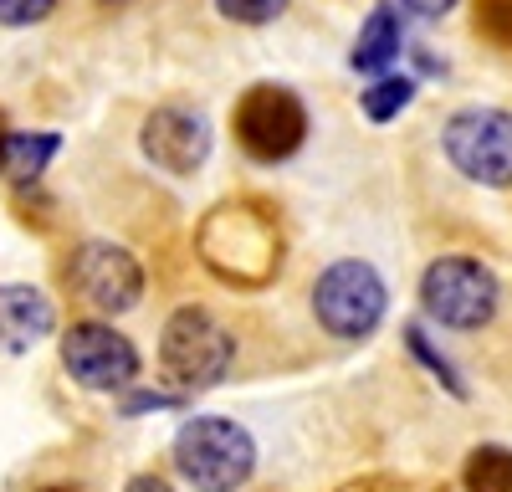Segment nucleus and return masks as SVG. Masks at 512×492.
<instances>
[{
  "mask_svg": "<svg viewBox=\"0 0 512 492\" xmlns=\"http://www.w3.org/2000/svg\"><path fill=\"white\" fill-rule=\"evenodd\" d=\"M195 252L231 287H267L282 267V226L256 200H221L200 221Z\"/></svg>",
  "mask_w": 512,
  "mask_h": 492,
  "instance_id": "obj_1",
  "label": "nucleus"
},
{
  "mask_svg": "<svg viewBox=\"0 0 512 492\" xmlns=\"http://www.w3.org/2000/svg\"><path fill=\"white\" fill-rule=\"evenodd\" d=\"M175 467L200 492H236L256 472V441L226 416H190L175 431Z\"/></svg>",
  "mask_w": 512,
  "mask_h": 492,
  "instance_id": "obj_2",
  "label": "nucleus"
},
{
  "mask_svg": "<svg viewBox=\"0 0 512 492\" xmlns=\"http://www.w3.org/2000/svg\"><path fill=\"white\" fill-rule=\"evenodd\" d=\"M159 364L180 390H210L231 375L236 339L210 308H180L159 334Z\"/></svg>",
  "mask_w": 512,
  "mask_h": 492,
  "instance_id": "obj_3",
  "label": "nucleus"
},
{
  "mask_svg": "<svg viewBox=\"0 0 512 492\" xmlns=\"http://www.w3.org/2000/svg\"><path fill=\"white\" fill-rule=\"evenodd\" d=\"M502 303V287L477 257H441L420 277V308L446 328H482Z\"/></svg>",
  "mask_w": 512,
  "mask_h": 492,
  "instance_id": "obj_4",
  "label": "nucleus"
},
{
  "mask_svg": "<svg viewBox=\"0 0 512 492\" xmlns=\"http://www.w3.org/2000/svg\"><path fill=\"white\" fill-rule=\"evenodd\" d=\"M384 303H390V293H384L379 272L354 257L333 262L313 287V313L333 339H369L384 318Z\"/></svg>",
  "mask_w": 512,
  "mask_h": 492,
  "instance_id": "obj_5",
  "label": "nucleus"
},
{
  "mask_svg": "<svg viewBox=\"0 0 512 492\" xmlns=\"http://www.w3.org/2000/svg\"><path fill=\"white\" fill-rule=\"evenodd\" d=\"M308 139V108L297 93L277 88V82H256V88L236 103V144L262 159V164H277V159H292Z\"/></svg>",
  "mask_w": 512,
  "mask_h": 492,
  "instance_id": "obj_6",
  "label": "nucleus"
},
{
  "mask_svg": "<svg viewBox=\"0 0 512 492\" xmlns=\"http://www.w3.org/2000/svg\"><path fill=\"white\" fill-rule=\"evenodd\" d=\"M446 159L477 185H512V113L502 108H461L446 118Z\"/></svg>",
  "mask_w": 512,
  "mask_h": 492,
  "instance_id": "obj_7",
  "label": "nucleus"
},
{
  "mask_svg": "<svg viewBox=\"0 0 512 492\" xmlns=\"http://www.w3.org/2000/svg\"><path fill=\"white\" fill-rule=\"evenodd\" d=\"M67 287L98 313H128L144 298V267L113 241H82L67 262Z\"/></svg>",
  "mask_w": 512,
  "mask_h": 492,
  "instance_id": "obj_8",
  "label": "nucleus"
},
{
  "mask_svg": "<svg viewBox=\"0 0 512 492\" xmlns=\"http://www.w3.org/2000/svg\"><path fill=\"white\" fill-rule=\"evenodd\" d=\"M62 364L77 385L118 395L139 380V349L108 323H72L62 339Z\"/></svg>",
  "mask_w": 512,
  "mask_h": 492,
  "instance_id": "obj_9",
  "label": "nucleus"
},
{
  "mask_svg": "<svg viewBox=\"0 0 512 492\" xmlns=\"http://www.w3.org/2000/svg\"><path fill=\"white\" fill-rule=\"evenodd\" d=\"M139 149L169 175H195L210 154V123L190 108H154L139 129Z\"/></svg>",
  "mask_w": 512,
  "mask_h": 492,
  "instance_id": "obj_10",
  "label": "nucleus"
},
{
  "mask_svg": "<svg viewBox=\"0 0 512 492\" xmlns=\"http://www.w3.org/2000/svg\"><path fill=\"white\" fill-rule=\"evenodd\" d=\"M57 328V308L41 287L21 282H0V359H16L36 349Z\"/></svg>",
  "mask_w": 512,
  "mask_h": 492,
  "instance_id": "obj_11",
  "label": "nucleus"
},
{
  "mask_svg": "<svg viewBox=\"0 0 512 492\" xmlns=\"http://www.w3.org/2000/svg\"><path fill=\"white\" fill-rule=\"evenodd\" d=\"M400 47H405L400 11L395 6H374L364 31H359V41H354V52H349V62H354V72H384L400 57Z\"/></svg>",
  "mask_w": 512,
  "mask_h": 492,
  "instance_id": "obj_12",
  "label": "nucleus"
},
{
  "mask_svg": "<svg viewBox=\"0 0 512 492\" xmlns=\"http://www.w3.org/2000/svg\"><path fill=\"white\" fill-rule=\"evenodd\" d=\"M57 149H62V134H6L0 139V175L11 185H36Z\"/></svg>",
  "mask_w": 512,
  "mask_h": 492,
  "instance_id": "obj_13",
  "label": "nucleus"
},
{
  "mask_svg": "<svg viewBox=\"0 0 512 492\" xmlns=\"http://www.w3.org/2000/svg\"><path fill=\"white\" fill-rule=\"evenodd\" d=\"M466 492H512V451L502 446H477L466 457Z\"/></svg>",
  "mask_w": 512,
  "mask_h": 492,
  "instance_id": "obj_14",
  "label": "nucleus"
},
{
  "mask_svg": "<svg viewBox=\"0 0 512 492\" xmlns=\"http://www.w3.org/2000/svg\"><path fill=\"white\" fill-rule=\"evenodd\" d=\"M410 98H415V82L410 77H379V82H369V88H364V113L374 123H390V118H400V108Z\"/></svg>",
  "mask_w": 512,
  "mask_h": 492,
  "instance_id": "obj_15",
  "label": "nucleus"
},
{
  "mask_svg": "<svg viewBox=\"0 0 512 492\" xmlns=\"http://www.w3.org/2000/svg\"><path fill=\"white\" fill-rule=\"evenodd\" d=\"M405 344H410V354H415L425 369H431V375H436V380H441V385H446L456 400H466V385H461V375L451 369V359H446V354H441L431 339H425V328H420V323H410V328H405Z\"/></svg>",
  "mask_w": 512,
  "mask_h": 492,
  "instance_id": "obj_16",
  "label": "nucleus"
},
{
  "mask_svg": "<svg viewBox=\"0 0 512 492\" xmlns=\"http://www.w3.org/2000/svg\"><path fill=\"white\" fill-rule=\"evenodd\" d=\"M216 11L236 26H267L287 11V0H216Z\"/></svg>",
  "mask_w": 512,
  "mask_h": 492,
  "instance_id": "obj_17",
  "label": "nucleus"
},
{
  "mask_svg": "<svg viewBox=\"0 0 512 492\" xmlns=\"http://www.w3.org/2000/svg\"><path fill=\"white\" fill-rule=\"evenodd\" d=\"M477 31L492 47H512V0H477Z\"/></svg>",
  "mask_w": 512,
  "mask_h": 492,
  "instance_id": "obj_18",
  "label": "nucleus"
},
{
  "mask_svg": "<svg viewBox=\"0 0 512 492\" xmlns=\"http://www.w3.org/2000/svg\"><path fill=\"white\" fill-rule=\"evenodd\" d=\"M57 11V0H0V26H36Z\"/></svg>",
  "mask_w": 512,
  "mask_h": 492,
  "instance_id": "obj_19",
  "label": "nucleus"
},
{
  "mask_svg": "<svg viewBox=\"0 0 512 492\" xmlns=\"http://www.w3.org/2000/svg\"><path fill=\"white\" fill-rule=\"evenodd\" d=\"M400 6H405L410 16H420V21H441L456 0H400Z\"/></svg>",
  "mask_w": 512,
  "mask_h": 492,
  "instance_id": "obj_20",
  "label": "nucleus"
},
{
  "mask_svg": "<svg viewBox=\"0 0 512 492\" xmlns=\"http://www.w3.org/2000/svg\"><path fill=\"white\" fill-rule=\"evenodd\" d=\"M338 492H410V487H405V482H395V477H359V482L338 487Z\"/></svg>",
  "mask_w": 512,
  "mask_h": 492,
  "instance_id": "obj_21",
  "label": "nucleus"
},
{
  "mask_svg": "<svg viewBox=\"0 0 512 492\" xmlns=\"http://www.w3.org/2000/svg\"><path fill=\"white\" fill-rule=\"evenodd\" d=\"M123 492H175V487H169L164 477H154V472H139V477H134V482H128Z\"/></svg>",
  "mask_w": 512,
  "mask_h": 492,
  "instance_id": "obj_22",
  "label": "nucleus"
},
{
  "mask_svg": "<svg viewBox=\"0 0 512 492\" xmlns=\"http://www.w3.org/2000/svg\"><path fill=\"white\" fill-rule=\"evenodd\" d=\"M164 405H180V400H169V395H134L123 410H164Z\"/></svg>",
  "mask_w": 512,
  "mask_h": 492,
  "instance_id": "obj_23",
  "label": "nucleus"
},
{
  "mask_svg": "<svg viewBox=\"0 0 512 492\" xmlns=\"http://www.w3.org/2000/svg\"><path fill=\"white\" fill-rule=\"evenodd\" d=\"M0 139H6V113H0Z\"/></svg>",
  "mask_w": 512,
  "mask_h": 492,
  "instance_id": "obj_24",
  "label": "nucleus"
},
{
  "mask_svg": "<svg viewBox=\"0 0 512 492\" xmlns=\"http://www.w3.org/2000/svg\"><path fill=\"white\" fill-rule=\"evenodd\" d=\"M36 492H67V487H36Z\"/></svg>",
  "mask_w": 512,
  "mask_h": 492,
  "instance_id": "obj_25",
  "label": "nucleus"
}]
</instances>
